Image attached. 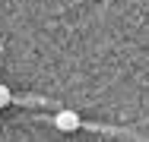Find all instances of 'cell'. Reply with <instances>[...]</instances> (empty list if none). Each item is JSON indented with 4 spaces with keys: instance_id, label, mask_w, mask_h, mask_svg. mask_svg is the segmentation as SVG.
I'll return each instance as SVG.
<instances>
[{
    "instance_id": "6da1fadb",
    "label": "cell",
    "mask_w": 149,
    "mask_h": 142,
    "mask_svg": "<svg viewBox=\"0 0 149 142\" xmlns=\"http://www.w3.org/2000/svg\"><path fill=\"white\" fill-rule=\"evenodd\" d=\"M54 126H57L60 133H73V130L79 126V114L70 111V108H63V111H57V117H54Z\"/></svg>"
},
{
    "instance_id": "7a4b0ae2",
    "label": "cell",
    "mask_w": 149,
    "mask_h": 142,
    "mask_svg": "<svg viewBox=\"0 0 149 142\" xmlns=\"http://www.w3.org/2000/svg\"><path fill=\"white\" fill-rule=\"evenodd\" d=\"M10 98H13V95H10V88L0 82V108H6V104H10Z\"/></svg>"
}]
</instances>
